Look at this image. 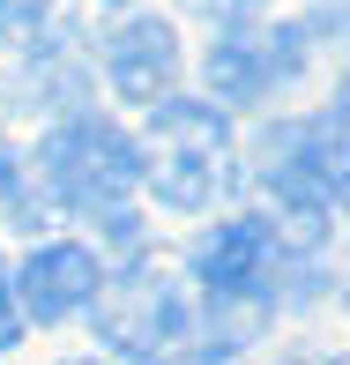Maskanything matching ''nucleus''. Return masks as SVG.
I'll return each mask as SVG.
<instances>
[{"label":"nucleus","instance_id":"nucleus-9","mask_svg":"<svg viewBox=\"0 0 350 365\" xmlns=\"http://www.w3.org/2000/svg\"><path fill=\"white\" fill-rule=\"evenodd\" d=\"M0 38H15V45H68V15H60V0H0Z\"/></svg>","mask_w":350,"mask_h":365},{"label":"nucleus","instance_id":"nucleus-15","mask_svg":"<svg viewBox=\"0 0 350 365\" xmlns=\"http://www.w3.org/2000/svg\"><path fill=\"white\" fill-rule=\"evenodd\" d=\"M328 365H343V358H328Z\"/></svg>","mask_w":350,"mask_h":365},{"label":"nucleus","instance_id":"nucleus-5","mask_svg":"<svg viewBox=\"0 0 350 365\" xmlns=\"http://www.w3.org/2000/svg\"><path fill=\"white\" fill-rule=\"evenodd\" d=\"M90 313H97L105 351H120L127 365L172 358L179 343L202 328V321H194V298L179 291V276L157 269V261H135V269L105 276V284H97V298H90Z\"/></svg>","mask_w":350,"mask_h":365},{"label":"nucleus","instance_id":"nucleus-6","mask_svg":"<svg viewBox=\"0 0 350 365\" xmlns=\"http://www.w3.org/2000/svg\"><path fill=\"white\" fill-rule=\"evenodd\" d=\"M306 68V30L298 23H276V30H224L209 53V90H216V112L224 105H261L276 97L283 82Z\"/></svg>","mask_w":350,"mask_h":365},{"label":"nucleus","instance_id":"nucleus-3","mask_svg":"<svg viewBox=\"0 0 350 365\" xmlns=\"http://www.w3.org/2000/svg\"><path fill=\"white\" fill-rule=\"evenodd\" d=\"M261 187L276 194V209L291 224L328 231L343 209V97H328L313 120H283L254 142Z\"/></svg>","mask_w":350,"mask_h":365},{"label":"nucleus","instance_id":"nucleus-11","mask_svg":"<svg viewBox=\"0 0 350 365\" xmlns=\"http://www.w3.org/2000/svg\"><path fill=\"white\" fill-rule=\"evenodd\" d=\"M261 0H187V15H202V23H224V30H246L254 23Z\"/></svg>","mask_w":350,"mask_h":365},{"label":"nucleus","instance_id":"nucleus-14","mask_svg":"<svg viewBox=\"0 0 350 365\" xmlns=\"http://www.w3.org/2000/svg\"><path fill=\"white\" fill-rule=\"evenodd\" d=\"M105 8H120V0H105Z\"/></svg>","mask_w":350,"mask_h":365},{"label":"nucleus","instance_id":"nucleus-7","mask_svg":"<svg viewBox=\"0 0 350 365\" xmlns=\"http://www.w3.org/2000/svg\"><path fill=\"white\" fill-rule=\"evenodd\" d=\"M8 284H15V313H23V321H45V328H53V321H68V313H90L105 269H97L90 246L45 239V246H30V261L8 276Z\"/></svg>","mask_w":350,"mask_h":365},{"label":"nucleus","instance_id":"nucleus-12","mask_svg":"<svg viewBox=\"0 0 350 365\" xmlns=\"http://www.w3.org/2000/svg\"><path fill=\"white\" fill-rule=\"evenodd\" d=\"M15 343H23V313H15V284L0 269V351H15Z\"/></svg>","mask_w":350,"mask_h":365},{"label":"nucleus","instance_id":"nucleus-4","mask_svg":"<svg viewBox=\"0 0 350 365\" xmlns=\"http://www.w3.org/2000/svg\"><path fill=\"white\" fill-rule=\"evenodd\" d=\"M298 269V246L276 217H231L187 246V276L216 313H269L283 276Z\"/></svg>","mask_w":350,"mask_h":365},{"label":"nucleus","instance_id":"nucleus-13","mask_svg":"<svg viewBox=\"0 0 350 365\" xmlns=\"http://www.w3.org/2000/svg\"><path fill=\"white\" fill-rule=\"evenodd\" d=\"M68 365H105V358H68Z\"/></svg>","mask_w":350,"mask_h":365},{"label":"nucleus","instance_id":"nucleus-10","mask_svg":"<svg viewBox=\"0 0 350 365\" xmlns=\"http://www.w3.org/2000/svg\"><path fill=\"white\" fill-rule=\"evenodd\" d=\"M0 224H15V231H38L45 224V202L30 194V172H23L15 149H0Z\"/></svg>","mask_w":350,"mask_h":365},{"label":"nucleus","instance_id":"nucleus-2","mask_svg":"<svg viewBox=\"0 0 350 365\" xmlns=\"http://www.w3.org/2000/svg\"><path fill=\"white\" fill-rule=\"evenodd\" d=\"M142 149V179L172 217H202L231 179V120L209 97H164L149 112V142Z\"/></svg>","mask_w":350,"mask_h":365},{"label":"nucleus","instance_id":"nucleus-8","mask_svg":"<svg viewBox=\"0 0 350 365\" xmlns=\"http://www.w3.org/2000/svg\"><path fill=\"white\" fill-rule=\"evenodd\" d=\"M105 75H112V97L120 105H142L157 112L179 82V38L164 15H127L120 30L105 38Z\"/></svg>","mask_w":350,"mask_h":365},{"label":"nucleus","instance_id":"nucleus-1","mask_svg":"<svg viewBox=\"0 0 350 365\" xmlns=\"http://www.w3.org/2000/svg\"><path fill=\"white\" fill-rule=\"evenodd\" d=\"M38 179L68 217L105 224L112 239H135V217H127V194L142 187V149L135 135H120L97 112H75L53 135L38 142Z\"/></svg>","mask_w":350,"mask_h":365}]
</instances>
